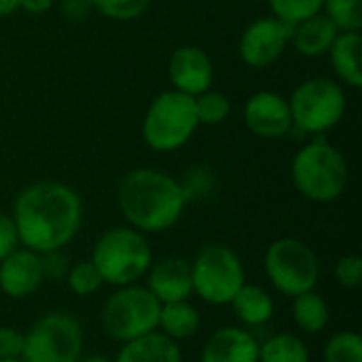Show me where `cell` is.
I'll list each match as a JSON object with an SVG mask.
<instances>
[{"label": "cell", "mask_w": 362, "mask_h": 362, "mask_svg": "<svg viewBox=\"0 0 362 362\" xmlns=\"http://www.w3.org/2000/svg\"><path fill=\"white\" fill-rule=\"evenodd\" d=\"M293 28L274 15L255 19L240 36V57L257 70L276 64L293 40Z\"/></svg>", "instance_id": "8fae6325"}, {"label": "cell", "mask_w": 362, "mask_h": 362, "mask_svg": "<svg viewBox=\"0 0 362 362\" xmlns=\"http://www.w3.org/2000/svg\"><path fill=\"white\" fill-rule=\"evenodd\" d=\"M148 291L159 303L189 301L193 295L191 265L180 257H168L159 261L148 276Z\"/></svg>", "instance_id": "9a60e30c"}, {"label": "cell", "mask_w": 362, "mask_h": 362, "mask_svg": "<svg viewBox=\"0 0 362 362\" xmlns=\"http://www.w3.org/2000/svg\"><path fill=\"white\" fill-rule=\"evenodd\" d=\"M293 318L305 333H320L329 325V305L314 291L293 297Z\"/></svg>", "instance_id": "7402d4cb"}, {"label": "cell", "mask_w": 362, "mask_h": 362, "mask_svg": "<svg viewBox=\"0 0 362 362\" xmlns=\"http://www.w3.org/2000/svg\"><path fill=\"white\" fill-rule=\"evenodd\" d=\"M55 0H19V8H23L30 15H42L53 8Z\"/></svg>", "instance_id": "836d02e7"}, {"label": "cell", "mask_w": 362, "mask_h": 362, "mask_svg": "<svg viewBox=\"0 0 362 362\" xmlns=\"http://www.w3.org/2000/svg\"><path fill=\"white\" fill-rule=\"evenodd\" d=\"M83 352V329L66 312L42 316L23 339V362H76Z\"/></svg>", "instance_id": "30bf717a"}, {"label": "cell", "mask_w": 362, "mask_h": 362, "mask_svg": "<svg viewBox=\"0 0 362 362\" xmlns=\"http://www.w3.org/2000/svg\"><path fill=\"white\" fill-rule=\"evenodd\" d=\"M195 112L199 125H221L231 112V102L223 91L208 89L195 95Z\"/></svg>", "instance_id": "cb8c5ba5"}, {"label": "cell", "mask_w": 362, "mask_h": 362, "mask_svg": "<svg viewBox=\"0 0 362 362\" xmlns=\"http://www.w3.org/2000/svg\"><path fill=\"white\" fill-rule=\"evenodd\" d=\"M362 40L358 32H339L333 47L329 49L331 64L335 74L341 83L361 89L362 87V68H361Z\"/></svg>", "instance_id": "d6986e66"}, {"label": "cell", "mask_w": 362, "mask_h": 362, "mask_svg": "<svg viewBox=\"0 0 362 362\" xmlns=\"http://www.w3.org/2000/svg\"><path fill=\"white\" fill-rule=\"evenodd\" d=\"M115 362H182V354L174 339L153 331L125 341Z\"/></svg>", "instance_id": "ac0fdd59"}, {"label": "cell", "mask_w": 362, "mask_h": 362, "mask_svg": "<svg viewBox=\"0 0 362 362\" xmlns=\"http://www.w3.org/2000/svg\"><path fill=\"white\" fill-rule=\"evenodd\" d=\"M42 259V269H45V278H62L64 274H68V265H66V259L59 255V250L55 252H45L40 255Z\"/></svg>", "instance_id": "d6a6232c"}, {"label": "cell", "mask_w": 362, "mask_h": 362, "mask_svg": "<svg viewBox=\"0 0 362 362\" xmlns=\"http://www.w3.org/2000/svg\"><path fill=\"white\" fill-rule=\"evenodd\" d=\"M45 282L42 259L30 248H17L0 261V291L11 299L34 295Z\"/></svg>", "instance_id": "5bb4252c"}, {"label": "cell", "mask_w": 362, "mask_h": 362, "mask_svg": "<svg viewBox=\"0 0 362 362\" xmlns=\"http://www.w3.org/2000/svg\"><path fill=\"white\" fill-rule=\"evenodd\" d=\"M199 312L189 301H174V303H161L159 312V327L163 335L170 339H189L199 329Z\"/></svg>", "instance_id": "44dd1931"}, {"label": "cell", "mask_w": 362, "mask_h": 362, "mask_svg": "<svg viewBox=\"0 0 362 362\" xmlns=\"http://www.w3.org/2000/svg\"><path fill=\"white\" fill-rule=\"evenodd\" d=\"M19 248V235L13 216L0 212V261Z\"/></svg>", "instance_id": "1f68e13d"}, {"label": "cell", "mask_w": 362, "mask_h": 362, "mask_svg": "<svg viewBox=\"0 0 362 362\" xmlns=\"http://www.w3.org/2000/svg\"><path fill=\"white\" fill-rule=\"evenodd\" d=\"M13 221L19 244L38 255L62 250L83 223V204L74 189L57 180L25 187L15 199Z\"/></svg>", "instance_id": "6da1fadb"}, {"label": "cell", "mask_w": 362, "mask_h": 362, "mask_svg": "<svg viewBox=\"0 0 362 362\" xmlns=\"http://www.w3.org/2000/svg\"><path fill=\"white\" fill-rule=\"evenodd\" d=\"M168 76H170L172 89L195 98L212 87L214 66H212L210 55L202 47L180 45L170 55Z\"/></svg>", "instance_id": "4fadbf2b"}, {"label": "cell", "mask_w": 362, "mask_h": 362, "mask_svg": "<svg viewBox=\"0 0 362 362\" xmlns=\"http://www.w3.org/2000/svg\"><path fill=\"white\" fill-rule=\"evenodd\" d=\"M291 174L295 189L316 204H331L339 199L350 180L346 157L327 140H314L299 148L293 159Z\"/></svg>", "instance_id": "3957f363"}, {"label": "cell", "mask_w": 362, "mask_h": 362, "mask_svg": "<svg viewBox=\"0 0 362 362\" xmlns=\"http://www.w3.org/2000/svg\"><path fill=\"white\" fill-rule=\"evenodd\" d=\"M91 263L98 267L104 282L121 288L136 284L151 269L153 252L140 231L115 227L95 242Z\"/></svg>", "instance_id": "277c9868"}, {"label": "cell", "mask_w": 362, "mask_h": 362, "mask_svg": "<svg viewBox=\"0 0 362 362\" xmlns=\"http://www.w3.org/2000/svg\"><path fill=\"white\" fill-rule=\"evenodd\" d=\"M199 121L195 112V98L176 89L159 93L142 119L144 142L157 153H172L182 148L197 132Z\"/></svg>", "instance_id": "5b68a950"}, {"label": "cell", "mask_w": 362, "mask_h": 362, "mask_svg": "<svg viewBox=\"0 0 362 362\" xmlns=\"http://www.w3.org/2000/svg\"><path fill=\"white\" fill-rule=\"evenodd\" d=\"M193 293L210 305H227L244 286V267L238 255L221 244H208L191 265Z\"/></svg>", "instance_id": "ba28073f"}, {"label": "cell", "mask_w": 362, "mask_h": 362, "mask_svg": "<svg viewBox=\"0 0 362 362\" xmlns=\"http://www.w3.org/2000/svg\"><path fill=\"white\" fill-rule=\"evenodd\" d=\"M161 303L157 297L138 284L121 286L104 305V331L117 341H132L159 329Z\"/></svg>", "instance_id": "52a82bcc"}, {"label": "cell", "mask_w": 362, "mask_h": 362, "mask_svg": "<svg viewBox=\"0 0 362 362\" xmlns=\"http://www.w3.org/2000/svg\"><path fill=\"white\" fill-rule=\"evenodd\" d=\"M25 335L13 327L0 329V358H21Z\"/></svg>", "instance_id": "4dcf8cb0"}, {"label": "cell", "mask_w": 362, "mask_h": 362, "mask_svg": "<svg viewBox=\"0 0 362 362\" xmlns=\"http://www.w3.org/2000/svg\"><path fill=\"white\" fill-rule=\"evenodd\" d=\"M246 127L263 140H280L293 132L288 100L276 91H257L244 106Z\"/></svg>", "instance_id": "7c38bea8"}, {"label": "cell", "mask_w": 362, "mask_h": 362, "mask_svg": "<svg viewBox=\"0 0 362 362\" xmlns=\"http://www.w3.org/2000/svg\"><path fill=\"white\" fill-rule=\"evenodd\" d=\"M235 318L246 327H261L274 316V299L267 291L255 284H246L231 299Z\"/></svg>", "instance_id": "ffe728a7"}, {"label": "cell", "mask_w": 362, "mask_h": 362, "mask_svg": "<svg viewBox=\"0 0 362 362\" xmlns=\"http://www.w3.org/2000/svg\"><path fill=\"white\" fill-rule=\"evenodd\" d=\"M187 206L185 187L155 168H138L119 185V208L132 229L159 233L172 229Z\"/></svg>", "instance_id": "7a4b0ae2"}, {"label": "cell", "mask_w": 362, "mask_h": 362, "mask_svg": "<svg viewBox=\"0 0 362 362\" xmlns=\"http://www.w3.org/2000/svg\"><path fill=\"white\" fill-rule=\"evenodd\" d=\"M325 362H362V339L356 333H337L325 346Z\"/></svg>", "instance_id": "484cf974"}, {"label": "cell", "mask_w": 362, "mask_h": 362, "mask_svg": "<svg viewBox=\"0 0 362 362\" xmlns=\"http://www.w3.org/2000/svg\"><path fill=\"white\" fill-rule=\"evenodd\" d=\"M89 4L112 21H134L146 13L151 0H89Z\"/></svg>", "instance_id": "4316f807"}, {"label": "cell", "mask_w": 362, "mask_h": 362, "mask_svg": "<svg viewBox=\"0 0 362 362\" xmlns=\"http://www.w3.org/2000/svg\"><path fill=\"white\" fill-rule=\"evenodd\" d=\"M76 362H112V361H108V358H104V356H87V358H78Z\"/></svg>", "instance_id": "d590c367"}, {"label": "cell", "mask_w": 362, "mask_h": 362, "mask_svg": "<svg viewBox=\"0 0 362 362\" xmlns=\"http://www.w3.org/2000/svg\"><path fill=\"white\" fill-rule=\"evenodd\" d=\"M19 8V0H0V17L13 15Z\"/></svg>", "instance_id": "e575fe53"}, {"label": "cell", "mask_w": 362, "mask_h": 362, "mask_svg": "<svg viewBox=\"0 0 362 362\" xmlns=\"http://www.w3.org/2000/svg\"><path fill=\"white\" fill-rule=\"evenodd\" d=\"M274 17L286 23H299L322 11V0H267Z\"/></svg>", "instance_id": "f1b7e54d"}, {"label": "cell", "mask_w": 362, "mask_h": 362, "mask_svg": "<svg viewBox=\"0 0 362 362\" xmlns=\"http://www.w3.org/2000/svg\"><path fill=\"white\" fill-rule=\"evenodd\" d=\"M322 13L341 32H361L362 0H322Z\"/></svg>", "instance_id": "d4e9b609"}, {"label": "cell", "mask_w": 362, "mask_h": 362, "mask_svg": "<svg viewBox=\"0 0 362 362\" xmlns=\"http://www.w3.org/2000/svg\"><path fill=\"white\" fill-rule=\"evenodd\" d=\"M202 362H259V341L238 327L218 329L206 341Z\"/></svg>", "instance_id": "2e32d148"}, {"label": "cell", "mask_w": 362, "mask_h": 362, "mask_svg": "<svg viewBox=\"0 0 362 362\" xmlns=\"http://www.w3.org/2000/svg\"><path fill=\"white\" fill-rule=\"evenodd\" d=\"M0 362H23L21 358H0Z\"/></svg>", "instance_id": "8d00e7d4"}, {"label": "cell", "mask_w": 362, "mask_h": 362, "mask_svg": "<svg viewBox=\"0 0 362 362\" xmlns=\"http://www.w3.org/2000/svg\"><path fill=\"white\" fill-rule=\"evenodd\" d=\"M339 32L341 30L331 21V17H327L320 11V13L295 23L291 42L295 45L297 53L303 57H322L329 53V49L333 47Z\"/></svg>", "instance_id": "e0dca14e"}, {"label": "cell", "mask_w": 362, "mask_h": 362, "mask_svg": "<svg viewBox=\"0 0 362 362\" xmlns=\"http://www.w3.org/2000/svg\"><path fill=\"white\" fill-rule=\"evenodd\" d=\"M288 106L293 129H297L299 134L320 136L333 129L344 119L348 102L346 91L339 83L325 76H314L297 85L288 100Z\"/></svg>", "instance_id": "8992f818"}, {"label": "cell", "mask_w": 362, "mask_h": 362, "mask_svg": "<svg viewBox=\"0 0 362 362\" xmlns=\"http://www.w3.org/2000/svg\"><path fill=\"white\" fill-rule=\"evenodd\" d=\"M66 280H68V286L74 295L78 297H89L93 293L100 291V286L104 284L98 267L91 263V261H81L76 263L72 269H68L66 274Z\"/></svg>", "instance_id": "83f0119b"}, {"label": "cell", "mask_w": 362, "mask_h": 362, "mask_svg": "<svg viewBox=\"0 0 362 362\" xmlns=\"http://www.w3.org/2000/svg\"><path fill=\"white\" fill-rule=\"evenodd\" d=\"M265 272L276 291L286 297H297L314 291L320 278V263L305 242L282 238L267 248Z\"/></svg>", "instance_id": "9c48e42d"}, {"label": "cell", "mask_w": 362, "mask_h": 362, "mask_svg": "<svg viewBox=\"0 0 362 362\" xmlns=\"http://www.w3.org/2000/svg\"><path fill=\"white\" fill-rule=\"evenodd\" d=\"M335 278L346 288H356L362 282V259L358 255H346L335 265Z\"/></svg>", "instance_id": "f546056e"}, {"label": "cell", "mask_w": 362, "mask_h": 362, "mask_svg": "<svg viewBox=\"0 0 362 362\" xmlns=\"http://www.w3.org/2000/svg\"><path fill=\"white\" fill-rule=\"evenodd\" d=\"M259 362H310V350L299 337L280 333L259 346Z\"/></svg>", "instance_id": "603a6c76"}]
</instances>
